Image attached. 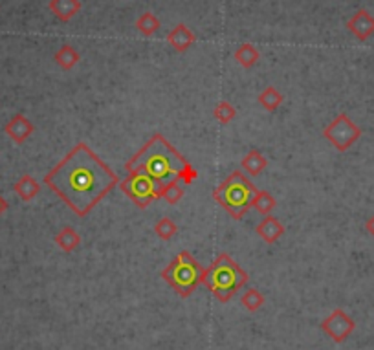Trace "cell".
I'll list each match as a JSON object with an SVG mask.
<instances>
[{"instance_id": "6da1fadb", "label": "cell", "mask_w": 374, "mask_h": 350, "mask_svg": "<svg viewBox=\"0 0 374 350\" xmlns=\"http://www.w3.org/2000/svg\"><path fill=\"white\" fill-rule=\"evenodd\" d=\"M45 184L78 217H86L119 184V178L89 145L79 141L48 171Z\"/></svg>"}, {"instance_id": "7a4b0ae2", "label": "cell", "mask_w": 374, "mask_h": 350, "mask_svg": "<svg viewBox=\"0 0 374 350\" xmlns=\"http://www.w3.org/2000/svg\"><path fill=\"white\" fill-rule=\"evenodd\" d=\"M127 172H143L158 184H169L173 180H180L184 185H191L198 178V171L191 161L180 154L176 147L169 143L165 136L156 132L149 138L143 147L125 163Z\"/></svg>"}, {"instance_id": "3957f363", "label": "cell", "mask_w": 374, "mask_h": 350, "mask_svg": "<svg viewBox=\"0 0 374 350\" xmlns=\"http://www.w3.org/2000/svg\"><path fill=\"white\" fill-rule=\"evenodd\" d=\"M250 281V275L239 262L228 253H220L202 272L200 284H204L218 303H229Z\"/></svg>"}, {"instance_id": "277c9868", "label": "cell", "mask_w": 374, "mask_h": 350, "mask_svg": "<svg viewBox=\"0 0 374 350\" xmlns=\"http://www.w3.org/2000/svg\"><path fill=\"white\" fill-rule=\"evenodd\" d=\"M257 187L242 171H233L217 189L213 191V200L235 220H240L252 207Z\"/></svg>"}, {"instance_id": "5b68a950", "label": "cell", "mask_w": 374, "mask_h": 350, "mask_svg": "<svg viewBox=\"0 0 374 350\" xmlns=\"http://www.w3.org/2000/svg\"><path fill=\"white\" fill-rule=\"evenodd\" d=\"M204 268L189 251H180L173 261L162 270V279L180 297H189L200 286V279Z\"/></svg>"}, {"instance_id": "8992f818", "label": "cell", "mask_w": 374, "mask_h": 350, "mask_svg": "<svg viewBox=\"0 0 374 350\" xmlns=\"http://www.w3.org/2000/svg\"><path fill=\"white\" fill-rule=\"evenodd\" d=\"M119 189L123 191V195L129 196L130 200L135 202L140 209L149 207L154 200H160L162 196V184H158L156 180H152L151 176H147L143 172H127V176L119 180Z\"/></svg>"}, {"instance_id": "52a82bcc", "label": "cell", "mask_w": 374, "mask_h": 350, "mask_svg": "<svg viewBox=\"0 0 374 350\" xmlns=\"http://www.w3.org/2000/svg\"><path fill=\"white\" fill-rule=\"evenodd\" d=\"M362 128L352 121L349 114L341 112L323 128V138L329 141L336 150L347 152L358 139L362 138Z\"/></svg>"}, {"instance_id": "ba28073f", "label": "cell", "mask_w": 374, "mask_h": 350, "mask_svg": "<svg viewBox=\"0 0 374 350\" xmlns=\"http://www.w3.org/2000/svg\"><path fill=\"white\" fill-rule=\"evenodd\" d=\"M319 327L334 343L341 345L345 343L356 330V321L343 308H334L323 321L319 323Z\"/></svg>"}, {"instance_id": "9c48e42d", "label": "cell", "mask_w": 374, "mask_h": 350, "mask_svg": "<svg viewBox=\"0 0 374 350\" xmlns=\"http://www.w3.org/2000/svg\"><path fill=\"white\" fill-rule=\"evenodd\" d=\"M347 30L351 32L358 40H369L374 35V15L369 10L362 8L347 21Z\"/></svg>"}, {"instance_id": "30bf717a", "label": "cell", "mask_w": 374, "mask_h": 350, "mask_svg": "<svg viewBox=\"0 0 374 350\" xmlns=\"http://www.w3.org/2000/svg\"><path fill=\"white\" fill-rule=\"evenodd\" d=\"M4 132L10 136V138L15 141L17 145H23L26 139L35 132V125L30 121L28 117L24 114H15V116L6 123L4 127Z\"/></svg>"}, {"instance_id": "8fae6325", "label": "cell", "mask_w": 374, "mask_h": 350, "mask_svg": "<svg viewBox=\"0 0 374 350\" xmlns=\"http://www.w3.org/2000/svg\"><path fill=\"white\" fill-rule=\"evenodd\" d=\"M165 40H167V45L171 46L173 50H176L178 54H185V51L189 50L191 46L196 43V35L193 34V30L187 28V24L178 23L171 32H169Z\"/></svg>"}, {"instance_id": "7c38bea8", "label": "cell", "mask_w": 374, "mask_h": 350, "mask_svg": "<svg viewBox=\"0 0 374 350\" xmlns=\"http://www.w3.org/2000/svg\"><path fill=\"white\" fill-rule=\"evenodd\" d=\"M285 226L281 224V220H277L275 217H272V215H268V217H264L261 222H259V226L255 228V233L261 237V239L266 242V244H275L277 240L285 235Z\"/></svg>"}, {"instance_id": "4fadbf2b", "label": "cell", "mask_w": 374, "mask_h": 350, "mask_svg": "<svg viewBox=\"0 0 374 350\" xmlns=\"http://www.w3.org/2000/svg\"><path fill=\"white\" fill-rule=\"evenodd\" d=\"M48 8L61 23H70L81 12V0H50Z\"/></svg>"}, {"instance_id": "5bb4252c", "label": "cell", "mask_w": 374, "mask_h": 350, "mask_svg": "<svg viewBox=\"0 0 374 350\" xmlns=\"http://www.w3.org/2000/svg\"><path fill=\"white\" fill-rule=\"evenodd\" d=\"M13 191L23 202H32L40 193V185L32 174H23L13 185Z\"/></svg>"}, {"instance_id": "9a60e30c", "label": "cell", "mask_w": 374, "mask_h": 350, "mask_svg": "<svg viewBox=\"0 0 374 350\" xmlns=\"http://www.w3.org/2000/svg\"><path fill=\"white\" fill-rule=\"evenodd\" d=\"M240 167H242L250 176H259V174L268 167V158H266L261 150L252 149L244 158H242Z\"/></svg>"}, {"instance_id": "2e32d148", "label": "cell", "mask_w": 374, "mask_h": 350, "mask_svg": "<svg viewBox=\"0 0 374 350\" xmlns=\"http://www.w3.org/2000/svg\"><path fill=\"white\" fill-rule=\"evenodd\" d=\"M233 57L240 67L246 68V70H250V68L255 67L259 62V59H261V51H259L253 45H250V43H244V45H240L239 48L235 50Z\"/></svg>"}, {"instance_id": "e0dca14e", "label": "cell", "mask_w": 374, "mask_h": 350, "mask_svg": "<svg viewBox=\"0 0 374 350\" xmlns=\"http://www.w3.org/2000/svg\"><path fill=\"white\" fill-rule=\"evenodd\" d=\"M54 242H56L65 253H70V251H75L79 246H81V235H79L73 228H70V226H65V228L56 235Z\"/></svg>"}, {"instance_id": "ac0fdd59", "label": "cell", "mask_w": 374, "mask_h": 350, "mask_svg": "<svg viewBox=\"0 0 374 350\" xmlns=\"http://www.w3.org/2000/svg\"><path fill=\"white\" fill-rule=\"evenodd\" d=\"M54 61L61 70H72L79 61H81V54H79L72 45H62L54 56Z\"/></svg>"}, {"instance_id": "d6986e66", "label": "cell", "mask_w": 374, "mask_h": 350, "mask_svg": "<svg viewBox=\"0 0 374 350\" xmlns=\"http://www.w3.org/2000/svg\"><path fill=\"white\" fill-rule=\"evenodd\" d=\"M257 101L266 112H275L283 103H285V95L281 94L275 86H266V89L259 94Z\"/></svg>"}, {"instance_id": "ffe728a7", "label": "cell", "mask_w": 374, "mask_h": 350, "mask_svg": "<svg viewBox=\"0 0 374 350\" xmlns=\"http://www.w3.org/2000/svg\"><path fill=\"white\" fill-rule=\"evenodd\" d=\"M266 303V297H264L263 292H259L257 288H248L240 294V305L244 306L246 310L255 314L257 310H261Z\"/></svg>"}, {"instance_id": "44dd1931", "label": "cell", "mask_w": 374, "mask_h": 350, "mask_svg": "<svg viewBox=\"0 0 374 350\" xmlns=\"http://www.w3.org/2000/svg\"><path fill=\"white\" fill-rule=\"evenodd\" d=\"M275 206H277V200H275L274 195H272V193H268V191H257V193H255V196H253L252 207L259 213V215L268 217L270 213L275 209Z\"/></svg>"}, {"instance_id": "7402d4cb", "label": "cell", "mask_w": 374, "mask_h": 350, "mask_svg": "<svg viewBox=\"0 0 374 350\" xmlns=\"http://www.w3.org/2000/svg\"><path fill=\"white\" fill-rule=\"evenodd\" d=\"M162 23H160V19L151 12H145L143 15L136 19V30L140 32L141 35H145V37H151L160 30Z\"/></svg>"}, {"instance_id": "603a6c76", "label": "cell", "mask_w": 374, "mask_h": 350, "mask_svg": "<svg viewBox=\"0 0 374 350\" xmlns=\"http://www.w3.org/2000/svg\"><path fill=\"white\" fill-rule=\"evenodd\" d=\"M185 185L180 182V180H173V182H169L162 187V196H160V200H165L167 204L174 206V204H178L185 195Z\"/></svg>"}, {"instance_id": "cb8c5ba5", "label": "cell", "mask_w": 374, "mask_h": 350, "mask_svg": "<svg viewBox=\"0 0 374 350\" xmlns=\"http://www.w3.org/2000/svg\"><path fill=\"white\" fill-rule=\"evenodd\" d=\"M154 233L158 235V239L162 240H171L178 235V226L171 220L169 217H163L162 220H158L156 226H154Z\"/></svg>"}, {"instance_id": "d4e9b609", "label": "cell", "mask_w": 374, "mask_h": 350, "mask_svg": "<svg viewBox=\"0 0 374 350\" xmlns=\"http://www.w3.org/2000/svg\"><path fill=\"white\" fill-rule=\"evenodd\" d=\"M213 116L217 119L218 123H222V125H228L237 117V108H235L231 103L228 101H220L217 106H215V110H213Z\"/></svg>"}, {"instance_id": "484cf974", "label": "cell", "mask_w": 374, "mask_h": 350, "mask_svg": "<svg viewBox=\"0 0 374 350\" xmlns=\"http://www.w3.org/2000/svg\"><path fill=\"white\" fill-rule=\"evenodd\" d=\"M365 229H367V233L371 235V237H374V215H371V217L367 218V222H365Z\"/></svg>"}, {"instance_id": "4316f807", "label": "cell", "mask_w": 374, "mask_h": 350, "mask_svg": "<svg viewBox=\"0 0 374 350\" xmlns=\"http://www.w3.org/2000/svg\"><path fill=\"white\" fill-rule=\"evenodd\" d=\"M8 211V202L0 196V215H4Z\"/></svg>"}]
</instances>
